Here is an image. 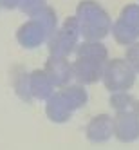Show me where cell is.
Instances as JSON below:
<instances>
[{
    "instance_id": "cell-3",
    "label": "cell",
    "mask_w": 139,
    "mask_h": 150,
    "mask_svg": "<svg viewBox=\"0 0 139 150\" xmlns=\"http://www.w3.org/2000/svg\"><path fill=\"white\" fill-rule=\"evenodd\" d=\"M80 36H81V33H80V25H78L76 16H67L47 42L49 54L63 56V58L71 56L72 52H76V49L80 45L78 44Z\"/></svg>"
},
{
    "instance_id": "cell-6",
    "label": "cell",
    "mask_w": 139,
    "mask_h": 150,
    "mask_svg": "<svg viewBox=\"0 0 139 150\" xmlns=\"http://www.w3.org/2000/svg\"><path fill=\"white\" fill-rule=\"evenodd\" d=\"M51 36H52V33L38 18L27 20L16 31V42L24 49H36L40 45H44L45 42H49Z\"/></svg>"
},
{
    "instance_id": "cell-15",
    "label": "cell",
    "mask_w": 139,
    "mask_h": 150,
    "mask_svg": "<svg viewBox=\"0 0 139 150\" xmlns=\"http://www.w3.org/2000/svg\"><path fill=\"white\" fill-rule=\"evenodd\" d=\"M47 6V0H18V9L27 16L38 15Z\"/></svg>"
},
{
    "instance_id": "cell-9",
    "label": "cell",
    "mask_w": 139,
    "mask_h": 150,
    "mask_svg": "<svg viewBox=\"0 0 139 150\" xmlns=\"http://www.w3.org/2000/svg\"><path fill=\"white\" fill-rule=\"evenodd\" d=\"M87 139L92 143H105L114 137V117L109 114H96L85 128Z\"/></svg>"
},
{
    "instance_id": "cell-13",
    "label": "cell",
    "mask_w": 139,
    "mask_h": 150,
    "mask_svg": "<svg viewBox=\"0 0 139 150\" xmlns=\"http://www.w3.org/2000/svg\"><path fill=\"white\" fill-rule=\"evenodd\" d=\"M109 103L116 112H128L139 116V100L128 92H112Z\"/></svg>"
},
{
    "instance_id": "cell-10",
    "label": "cell",
    "mask_w": 139,
    "mask_h": 150,
    "mask_svg": "<svg viewBox=\"0 0 139 150\" xmlns=\"http://www.w3.org/2000/svg\"><path fill=\"white\" fill-rule=\"evenodd\" d=\"M72 114L74 112H72V109L69 107L67 100L63 98L61 91H56L47 100V103H45V116L49 117L52 123H65V121L71 120Z\"/></svg>"
},
{
    "instance_id": "cell-17",
    "label": "cell",
    "mask_w": 139,
    "mask_h": 150,
    "mask_svg": "<svg viewBox=\"0 0 139 150\" xmlns=\"http://www.w3.org/2000/svg\"><path fill=\"white\" fill-rule=\"evenodd\" d=\"M18 7V0H0V11H11Z\"/></svg>"
},
{
    "instance_id": "cell-1",
    "label": "cell",
    "mask_w": 139,
    "mask_h": 150,
    "mask_svg": "<svg viewBox=\"0 0 139 150\" xmlns=\"http://www.w3.org/2000/svg\"><path fill=\"white\" fill-rule=\"evenodd\" d=\"M109 62V49L101 42H81L72 62L74 80L81 85H92L103 80L105 65Z\"/></svg>"
},
{
    "instance_id": "cell-16",
    "label": "cell",
    "mask_w": 139,
    "mask_h": 150,
    "mask_svg": "<svg viewBox=\"0 0 139 150\" xmlns=\"http://www.w3.org/2000/svg\"><path fill=\"white\" fill-rule=\"evenodd\" d=\"M125 60L132 65V69L135 72H139V42H135V44L128 45L126 52H125Z\"/></svg>"
},
{
    "instance_id": "cell-12",
    "label": "cell",
    "mask_w": 139,
    "mask_h": 150,
    "mask_svg": "<svg viewBox=\"0 0 139 150\" xmlns=\"http://www.w3.org/2000/svg\"><path fill=\"white\" fill-rule=\"evenodd\" d=\"M11 83L15 94L18 96L22 101H31V72H27L22 65H15L11 69Z\"/></svg>"
},
{
    "instance_id": "cell-5",
    "label": "cell",
    "mask_w": 139,
    "mask_h": 150,
    "mask_svg": "<svg viewBox=\"0 0 139 150\" xmlns=\"http://www.w3.org/2000/svg\"><path fill=\"white\" fill-rule=\"evenodd\" d=\"M112 36L114 42L119 45H132L139 40V6L126 4L117 20L112 24Z\"/></svg>"
},
{
    "instance_id": "cell-14",
    "label": "cell",
    "mask_w": 139,
    "mask_h": 150,
    "mask_svg": "<svg viewBox=\"0 0 139 150\" xmlns=\"http://www.w3.org/2000/svg\"><path fill=\"white\" fill-rule=\"evenodd\" d=\"M61 94H63V98L67 100L69 107L72 109V112H76L80 110L81 107L87 103L89 100V96H87V91H85V87L81 83H76V85H67V87H63L60 89Z\"/></svg>"
},
{
    "instance_id": "cell-11",
    "label": "cell",
    "mask_w": 139,
    "mask_h": 150,
    "mask_svg": "<svg viewBox=\"0 0 139 150\" xmlns=\"http://www.w3.org/2000/svg\"><path fill=\"white\" fill-rule=\"evenodd\" d=\"M54 89L56 85L52 83L45 69L31 71V96H33V100H49L54 94Z\"/></svg>"
},
{
    "instance_id": "cell-4",
    "label": "cell",
    "mask_w": 139,
    "mask_h": 150,
    "mask_svg": "<svg viewBox=\"0 0 139 150\" xmlns=\"http://www.w3.org/2000/svg\"><path fill=\"white\" fill-rule=\"evenodd\" d=\"M135 71L125 58H112L107 62L103 72V85L109 92H126L135 83Z\"/></svg>"
},
{
    "instance_id": "cell-2",
    "label": "cell",
    "mask_w": 139,
    "mask_h": 150,
    "mask_svg": "<svg viewBox=\"0 0 139 150\" xmlns=\"http://www.w3.org/2000/svg\"><path fill=\"white\" fill-rule=\"evenodd\" d=\"M80 33L87 42H101L112 33V18L96 0H81L76 6Z\"/></svg>"
},
{
    "instance_id": "cell-8",
    "label": "cell",
    "mask_w": 139,
    "mask_h": 150,
    "mask_svg": "<svg viewBox=\"0 0 139 150\" xmlns=\"http://www.w3.org/2000/svg\"><path fill=\"white\" fill-rule=\"evenodd\" d=\"M47 74L51 76L52 83L56 85L58 89H63L67 87L69 81L74 78V71H72V63L63 58V56H52L49 54V58L45 60V67Z\"/></svg>"
},
{
    "instance_id": "cell-7",
    "label": "cell",
    "mask_w": 139,
    "mask_h": 150,
    "mask_svg": "<svg viewBox=\"0 0 139 150\" xmlns=\"http://www.w3.org/2000/svg\"><path fill=\"white\" fill-rule=\"evenodd\" d=\"M114 137L121 143H132L139 139V116L128 112H116Z\"/></svg>"
}]
</instances>
